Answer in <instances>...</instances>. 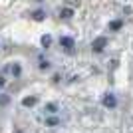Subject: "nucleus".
Wrapping results in <instances>:
<instances>
[{"mask_svg":"<svg viewBox=\"0 0 133 133\" xmlns=\"http://www.w3.org/2000/svg\"><path fill=\"white\" fill-rule=\"evenodd\" d=\"M105 44H107V40H105V38H97V40L94 42V46H91V48H94L95 52H101L103 48H105Z\"/></svg>","mask_w":133,"mask_h":133,"instance_id":"1","label":"nucleus"},{"mask_svg":"<svg viewBox=\"0 0 133 133\" xmlns=\"http://www.w3.org/2000/svg\"><path fill=\"white\" fill-rule=\"evenodd\" d=\"M60 111V107L56 105V103H48V105H44V113L46 115H54V113H58Z\"/></svg>","mask_w":133,"mask_h":133,"instance_id":"2","label":"nucleus"},{"mask_svg":"<svg viewBox=\"0 0 133 133\" xmlns=\"http://www.w3.org/2000/svg\"><path fill=\"white\" fill-rule=\"evenodd\" d=\"M103 105H105V107H115L117 99L113 97V95H105V97H103Z\"/></svg>","mask_w":133,"mask_h":133,"instance_id":"3","label":"nucleus"},{"mask_svg":"<svg viewBox=\"0 0 133 133\" xmlns=\"http://www.w3.org/2000/svg\"><path fill=\"white\" fill-rule=\"evenodd\" d=\"M60 44L64 46L66 50H72V48H74V40H72V38H62V40H60Z\"/></svg>","mask_w":133,"mask_h":133,"instance_id":"4","label":"nucleus"},{"mask_svg":"<svg viewBox=\"0 0 133 133\" xmlns=\"http://www.w3.org/2000/svg\"><path fill=\"white\" fill-rule=\"evenodd\" d=\"M34 103H36V97H24V99H22V105L24 107H32Z\"/></svg>","mask_w":133,"mask_h":133,"instance_id":"5","label":"nucleus"},{"mask_svg":"<svg viewBox=\"0 0 133 133\" xmlns=\"http://www.w3.org/2000/svg\"><path fill=\"white\" fill-rule=\"evenodd\" d=\"M74 16V12H72V8H64V10H62V18H72Z\"/></svg>","mask_w":133,"mask_h":133,"instance_id":"6","label":"nucleus"},{"mask_svg":"<svg viewBox=\"0 0 133 133\" xmlns=\"http://www.w3.org/2000/svg\"><path fill=\"white\" fill-rule=\"evenodd\" d=\"M50 44H52V38L50 36H44V38H42V46H44V48H50Z\"/></svg>","mask_w":133,"mask_h":133,"instance_id":"7","label":"nucleus"},{"mask_svg":"<svg viewBox=\"0 0 133 133\" xmlns=\"http://www.w3.org/2000/svg\"><path fill=\"white\" fill-rule=\"evenodd\" d=\"M44 16H46V14H44V12H42V10L34 12V20H44Z\"/></svg>","mask_w":133,"mask_h":133,"instance_id":"8","label":"nucleus"},{"mask_svg":"<svg viewBox=\"0 0 133 133\" xmlns=\"http://www.w3.org/2000/svg\"><path fill=\"white\" fill-rule=\"evenodd\" d=\"M58 123H60V119H56V117H50V119H48V125H58Z\"/></svg>","mask_w":133,"mask_h":133,"instance_id":"9","label":"nucleus"},{"mask_svg":"<svg viewBox=\"0 0 133 133\" xmlns=\"http://www.w3.org/2000/svg\"><path fill=\"white\" fill-rule=\"evenodd\" d=\"M40 68H42V70H48V68H50V64H48V62H44V60H42V62H40Z\"/></svg>","mask_w":133,"mask_h":133,"instance_id":"10","label":"nucleus"},{"mask_svg":"<svg viewBox=\"0 0 133 133\" xmlns=\"http://www.w3.org/2000/svg\"><path fill=\"white\" fill-rule=\"evenodd\" d=\"M119 26H121V22H119V20H117V22H113V24H111V28H113V30H117V28H119Z\"/></svg>","mask_w":133,"mask_h":133,"instance_id":"11","label":"nucleus"},{"mask_svg":"<svg viewBox=\"0 0 133 133\" xmlns=\"http://www.w3.org/2000/svg\"><path fill=\"white\" fill-rule=\"evenodd\" d=\"M6 101H8V97H6V95H2V97H0V105H4Z\"/></svg>","mask_w":133,"mask_h":133,"instance_id":"12","label":"nucleus"},{"mask_svg":"<svg viewBox=\"0 0 133 133\" xmlns=\"http://www.w3.org/2000/svg\"><path fill=\"white\" fill-rule=\"evenodd\" d=\"M4 85H6V79H4V78H0V89L4 88Z\"/></svg>","mask_w":133,"mask_h":133,"instance_id":"13","label":"nucleus"},{"mask_svg":"<svg viewBox=\"0 0 133 133\" xmlns=\"http://www.w3.org/2000/svg\"><path fill=\"white\" fill-rule=\"evenodd\" d=\"M0 52H2V48H0Z\"/></svg>","mask_w":133,"mask_h":133,"instance_id":"14","label":"nucleus"}]
</instances>
